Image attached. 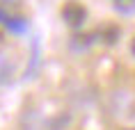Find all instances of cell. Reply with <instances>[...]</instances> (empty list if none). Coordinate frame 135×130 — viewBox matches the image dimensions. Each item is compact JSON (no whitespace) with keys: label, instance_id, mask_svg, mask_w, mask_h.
<instances>
[{"label":"cell","instance_id":"5","mask_svg":"<svg viewBox=\"0 0 135 130\" xmlns=\"http://www.w3.org/2000/svg\"><path fill=\"white\" fill-rule=\"evenodd\" d=\"M5 28L12 30V32H23L25 30V21L18 18V16H9L7 21H5Z\"/></svg>","mask_w":135,"mask_h":130},{"label":"cell","instance_id":"7","mask_svg":"<svg viewBox=\"0 0 135 130\" xmlns=\"http://www.w3.org/2000/svg\"><path fill=\"white\" fill-rule=\"evenodd\" d=\"M2 46H5V34L0 32V50H2Z\"/></svg>","mask_w":135,"mask_h":130},{"label":"cell","instance_id":"1","mask_svg":"<svg viewBox=\"0 0 135 130\" xmlns=\"http://www.w3.org/2000/svg\"><path fill=\"white\" fill-rule=\"evenodd\" d=\"M62 18H64V23H66L69 28L76 30V28H80V25L85 23L87 9L83 7V2H78V0H69L62 7Z\"/></svg>","mask_w":135,"mask_h":130},{"label":"cell","instance_id":"6","mask_svg":"<svg viewBox=\"0 0 135 130\" xmlns=\"http://www.w3.org/2000/svg\"><path fill=\"white\" fill-rule=\"evenodd\" d=\"M9 18V14H5V12H2V9H0V23H5Z\"/></svg>","mask_w":135,"mask_h":130},{"label":"cell","instance_id":"3","mask_svg":"<svg viewBox=\"0 0 135 130\" xmlns=\"http://www.w3.org/2000/svg\"><path fill=\"white\" fill-rule=\"evenodd\" d=\"M92 39H96V32H92V34H78V37H73L71 39V48L76 50H83V48H87V46H92Z\"/></svg>","mask_w":135,"mask_h":130},{"label":"cell","instance_id":"8","mask_svg":"<svg viewBox=\"0 0 135 130\" xmlns=\"http://www.w3.org/2000/svg\"><path fill=\"white\" fill-rule=\"evenodd\" d=\"M131 53L135 55V37H133V43H131Z\"/></svg>","mask_w":135,"mask_h":130},{"label":"cell","instance_id":"2","mask_svg":"<svg viewBox=\"0 0 135 130\" xmlns=\"http://www.w3.org/2000/svg\"><path fill=\"white\" fill-rule=\"evenodd\" d=\"M96 37H99L103 43L112 46V43H117V39H119V28H117V25H103V28L96 32Z\"/></svg>","mask_w":135,"mask_h":130},{"label":"cell","instance_id":"4","mask_svg":"<svg viewBox=\"0 0 135 130\" xmlns=\"http://www.w3.org/2000/svg\"><path fill=\"white\" fill-rule=\"evenodd\" d=\"M112 7L121 14H133L135 12V0H112Z\"/></svg>","mask_w":135,"mask_h":130},{"label":"cell","instance_id":"9","mask_svg":"<svg viewBox=\"0 0 135 130\" xmlns=\"http://www.w3.org/2000/svg\"><path fill=\"white\" fill-rule=\"evenodd\" d=\"M5 2H7V0H5Z\"/></svg>","mask_w":135,"mask_h":130}]
</instances>
